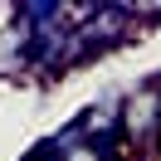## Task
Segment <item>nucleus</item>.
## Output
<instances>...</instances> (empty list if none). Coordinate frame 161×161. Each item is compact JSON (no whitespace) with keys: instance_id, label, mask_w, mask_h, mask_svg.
<instances>
[{"instance_id":"f257e3e1","label":"nucleus","mask_w":161,"mask_h":161,"mask_svg":"<svg viewBox=\"0 0 161 161\" xmlns=\"http://www.w3.org/2000/svg\"><path fill=\"white\" fill-rule=\"evenodd\" d=\"M122 137L137 161H161V83L147 78L122 103Z\"/></svg>"},{"instance_id":"f03ea898","label":"nucleus","mask_w":161,"mask_h":161,"mask_svg":"<svg viewBox=\"0 0 161 161\" xmlns=\"http://www.w3.org/2000/svg\"><path fill=\"white\" fill-rule=\"evenodd\" d=\"M156 83H161V73H156Z\"/></svg>"}]
</instances>
